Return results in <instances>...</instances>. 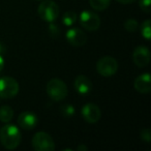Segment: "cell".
<instances>
[{"label":"cell","instance_id":"1","mask_svg":"<svg viewBox=\"0 0 151 151\" xmlns=\"http://www.w3.org/2000/svg\"><path fill=\"white\" fill-rule=\"evenodd\" d=\"M21 142V132L14 124H6L0 128V143L9 150L16 149Z\"/></svg>","mask_w":151,"mask_h":151},{"label":"cell","instance_id":"2","mask_svg":"<svg viewBox=\"0 0 151 151\" xmlns=\"http://www.w3.org/2000/svg\"><path fill=\"white\" fill-rule=\"evenodd\" d=\"M47 93L54 101H60L67 96V87L60 79H52L47 84Z\"/></svg>","mask_w":151,"mask_h":151},{"label":"cell","instance_id":"3","mask_svg":"<svg viewBox=\"0 0 151 151\" xmlns=\"http://www.w3.org/2000/svg\"><path fill=\"white\" fill-rule=\"evenodd\" d=\"M38 15L44 21L52 23L58 18L59 16V7L54 1L46 0L42 1L38 6Z\"/></svg>","mask_w":151,"mask_h":151},{"label":"cell","instance_id":"4","mask_svg":"<svg viewBox=\"0 0 151 151\" xmlns=\"http://www.w3.org/2000/svg\"><path fill=\"white\" fill-rule=\"evenodd\" d=\"M32 147L36 151H54L55 143L49 134L40 132L32 138Z\"/></svg>","mask_w":151,"mask_h":151},{"label":"cell","instance_id":"5","mask_svg":"<svg viewBox=\"0 0 151 151\" xmlns=\"http://www.w3.org/2000/svg\"><path fill=\"white\" fill-rule=\"evenodd\" d=\"M96 70L103 77H112L118 70V62L111 56H105L96 63Z\"/></svg>","mask_w":151,"mask_h":151},{"label":"cell","instance_id":"6","mask_svg":"<svg viewBox=\"0 0 151 151\" xmlns=\"http://www.w3.org/2000/svg\"><path fill=\"white\" fill-rule=\"evenodd\" d=\"M19 84L14 78H0V99H12L19 92Z\"/></svg>","mask_w":151,"mask_h":151},{"label":"cell","instance_id":"7","mask_svg":"<svg viewBox=\"0 0 151 151\" xmlns=\"http://www.w3.org/2000/svg\"><path fill=\"white\" fill-rule=\"evenodd\" d=\"M79 21L82 27L88 31H95L101 25V19L95 13L90 11H84L80 14Z\"/></svg>","mask_w":151,"mask_h":151},{"label":"cell","instance_id":"8","mask_svg":"<svg viewBox=\"0 0 151 151\" xmlns=\"http://www.w3.org/2000/svg\"><path fill=\"white\" fill-rule=\"evenodd\" d=\"M82 116L88 123H95L101 117V111L94 104H87L82 108Z\"/></svg>","mask_w":151,"mask_h":151},{"label":"cell","instance_id":"9","mask_svg":"<svg viewBox=\"0 0 151 151\" xmlns=\"http://www.w3.org/2000/svg\"><path fill=\"white\" fill-rule=\"evenodd\" d=\"M132 60L134 64L139 67H144L149 64L150 61V52L146 47H137L132 53Z\"/></svg>","mask_w":151,"mask_h":151},{"label":"cell","instance_id":"10","mask_svg":"<svg viewBox=\"0 0 151 151\" xmlns=\"http://www.w3.org/2000/svg\"><path fill=\"white\" fill-rule=\"evenodd\" d=\"M66 40L71 46L73 47H81L85 45L87 37L85 33L79 28H70L66 31Z\"/></svg>","mask_w":151,"mask_h":151},{"label":"cell","instance_id":"11","mask_svg":"<svg viewBox=\"0 0 151 151\" xmlns=\"http://www.w3.org/2000/svg\"><path fill=\"white\" fill-rule=\"evenodd\" d=\"M18 123H19L20 127L23 129H33L37 124V116L29 111L23 112L18 117Z\"/></svg>","mask_w":151,"mask_h":151},{"label":"cell","instance_id":"12","mask_svg":"<svg viewBox=\"0 0 151 151\" xmlns=\"http://www.w3.org/2000/svg\"><path fill=\"white\" fill-rule=\"evenodd\" d=\"M75 89L80 95H88L92 91V83L86 76L80 75L75 80Z\"/></svg>","mask_w":151,"mask_h":151},{"label":"cell","instance_id":"13","mask_svg":"<svg viewBox=\"0 0 151 151\" xmlns=\"http://www.w3.org/2000/svg\"><path fill=\"white\" fill-rule=\"evenodd\" d=\"M134 87L138 92L142 94H147L151 91V83H150V75L148 73L140 75L134 80Z\"/></svg>","mask_w":151,"mask_h":151},{"label":"cell","instance_id":"14","mask_svg":"<svg viewBox=\"0 0 151 151\" xmlns=\"http://www.w3.org/2000/svg\"><path fill=\"white\" fill-rule=\"evenodd\" d=\"M14 117V111L9 106H2L0 108V121L7 123Z\"/></svg>","mask_w":151,"mask_h":151},{"label":"cell","instance_id":"15","mask_svg":"<svg viewBox=\"0 0 151 151\" xmlns=\"http://www.w3.org/2000/svg\"><path fill=\"white\" fill-rule=\"evenodd\" d=\"M77 20H78V15H77V13H75V12H73V11L66 12V13H64L62 16L63 25L67 26V27L73 26V24L77 22Z\"/></svg>","mask_w":151,"mask_h":151},{"label":"cell","instance_id":"16","mask_svg":"<svg viewBox=\"0 0 151 151\" xmlns=\"http://www.w3.org/2000/svg\"><path fill=\"white\" fill-rule=\"evenodd\" d=\"M91 7L95 11H105L111 4V0H89Z\"/></svg>","mask_w":151,"mask_h":151},{"label":"cell","instance_id":"17","mask_svg":"<svg viewBox=\"0 0 151 151\" xmlns=\"http://www.w3.org/2000/svg\"><path fill=\"white\" fill-rule=\"evenodd\" d=\"M141 32H142L143 37H145L147 40H149L151 38V23L150 20H146L145 22H143V24L141 25Z\"/></svg>","mask_w":151,"mask_h":151},{"label":"cell","instance_id":"18","mask_svg":"<svg viewBox=\"0 0 151 151\" xmlns=\"http://www.w3.org/2000/svg\"><path fill=\"white\" fill-rule=\"evenodd\" d=\"M60 112L64 117H70V116L73 115V112H75V109L71 105L69 104H64V105L61 106L60 108Z\"/></svg>","mask_w":151,"mask_h":151},{"label":"cell","instance_id":"19","mask_svg":"<svg viewBox=\"0 0 151 151\" xmlns=\"http://www.w3.org/2000/svg\"><path fill=\"white\" fill-rule=\"evenodd\" d=\"M124 27H125V29L127 30L128 32H134L138 30V22L136 21V20L134 19H128L127 21L124 23Z\"/></svg>","mask_w":151,"mask_h":151},{"label":"cell","instance_id":"20","mask_svg":"<svg viewBox=\"0 0 151 151\" xmlns=\"http://www.w3.org/2000/svg\"><path fill=\"white\" fill-rule=\"evenodd\" d=\"M150 4L151 0H140V2H139L141 9L144 11L145 13H150Z\"/></svg>","mask_w":151,"mask_h":151},{"label":"cell","instance_id":"21","mask_svg":"<svg viewBox=\"0 0 151 151\" xmlns=\"http://www.w3.org/2000/svg\"><path fill=\"white\" fill-rule=\"evenodd\" d=\"M141 138H142L143 141H145V142L149 143L151 140V132L149 128H145V129H143L142 132H141Z\"/></svg>","mask_w":151,"mask_h":151},{"label":"cell","instance_id":"22","mask_svg":"<svg viewBox=\"0 0 151 151\" xmlns=\"http://www.w3.org/2000/svg\"><path fill=\"white\" fill-rule=\"evenodd\" d=\"M5 52H6V48H5L4 44L0 42V55H1V54H4Z\"/></svg>","mask_w":151,"mask_h":151},{"label":"cell","instance_id":"23","mask_svg":"<svg viewBox=\"0 0 151 151\" xmlns=\"http://www.w3.org/2000/svg\"><path fill=\"white\" fill-rule=\"evenodd\" d=\"M118 2L122 3V4H129V3H132L134 0H116Z\"/></svg>","mask_w":151,"mask_h":151},{"label":"cell","instance_id":"24","mask_svg":"<svg viewBox=\"0 0 151 151\" xmlns=\"http://www.w3.org/2000/svg\"><path fill=\"white\" fill-rule=\"evenodd\" d=\"M3 65H4V61H3L2 56H1V55H0V71L2 70V68H3Z\"/></svg>","mask_w":151,"mask_h":151}]
</instances>
